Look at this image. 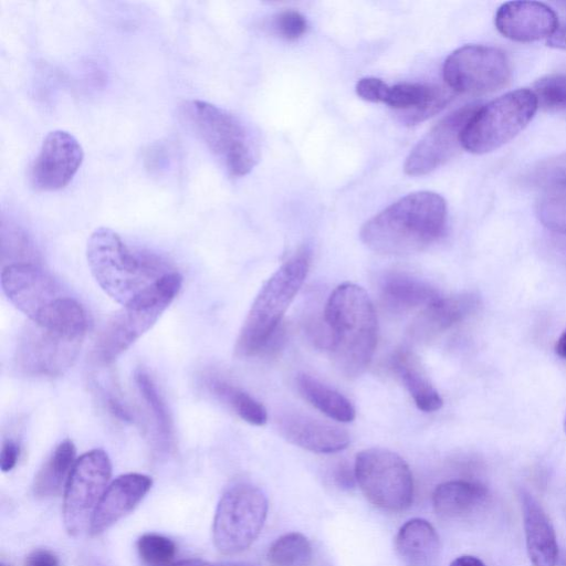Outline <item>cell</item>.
<instances>
[{"instance_id": "cell-1", "label": "cell", "mask_w": 566, "mask_h": 566, "mask_svg": "<svg viewBox=\"0 0 566 566\" xmlns=\"http://www.w3.org/2000/svg\"><path fill=\"white\" fill-rule=\"evenodd\" d=\"M446 221V200L432 191H417L370 218L360 230V239L374 252L408 255L437 241Z\"/></svg>"}, {"instance_id": "cell-2", "label": "cell", "mask_w": 566, "mask_h": 566, "mask_svg": "<svg viewBox=\"0 0 566 566\" xmlns=\"http://www.w3.org/2000/svg\"><path fill=\"white\" fill-rule=\"evenodd\" d=\"M86 258L96 283L122 306L139 300L174 271L160 256L132 250L117 232L106 227L90 235Z\"/></svg>"}, {"instance_id": "cell-3", "label": "cell", "mask_w": 566, "mask_h": 566, "mask_svg": "<svg viewBox=\"0 0 566 566\" xmlns=\"http://www.w3.org/2000/svg\"><path fill=\"white\" fill-rule=\"evenodd\" d=\"M333 364L347 378L369 365L377 345V316L367 292L354 283L338 285L324 311Z\"/></svg>"}, {"instance_id": "cell-4", "label": "cell", "mask_w": 566, "mask_h": 566, "mask_svg": "<svg viewBox=\"0 0 566 566\" xmlns=\"http://www.w3.org/2000/svg\"><path fill=\"white\" fill-rule=\"evenodd\" d=\"M1 287L30 322L67 334L85 336L87 315L48 272L35 263L7 264Z\"/></svg>"}, {"instance_id": "cell-5", "label": "cell", "mask_w": 566, "mask_h": 566, "mask_svg": "<svg viewBox=\"0 0 566 566\" xmlns=\"http://www.w3.org/2000/svg\"><path fill=\"white\" fill-rule=\"evenodd\" d=\"M308 268V252L300 251L263 284L237 338L234 353L238 357H250L263 352L303 285Z\"/></svg>"}, {"instance_id": "cell-6", "label": "cell", "mask_w": 566, "mask_h": 566, "mask_svg": "<svg viewBox=\"0 0 566 566\" xmlns=\"http://www.w3.org/2000/svg\"><path fill=\"white\" fill-rule=\"evenodd\" d=\"M182 115L229 175L242 177L256 165L259 154L255 142L238 116L201 99L187 102Z\"/></svg>"}, {"instance_id": "cell-7", "label": "cell", "mask_w": 566, "mask_h": 566, "mask_svg": "<svg viewBox=\"0 0 566 566\" xmlns=\"http://www.w3.org/2000/svg\"><path fill=\"white\" fill-rule=\"evenodd\" d=\"M181 275L172 271L136 302L123 306L106 323L93 349L98 364H111L158 321L178 295Z\"/></svg>"}, {"instance_id": "cell-8", "label": "cell", "mask_w": 566, "mask_h": 566, "mask_svg": "<svg viewBox=\"0 0 566 566\" xmlns=\"http://www.w3.org/2000/svg\"><path fill=\"white\" fill-rule=\"evenodd\" d=\"M538 107L532 90L511 91L478 107L461 134V146L472 154L491 153L520 134Z\"/></svg>"}, {"instance_id": "cell-9", "label": "cell", "mask_w": 566, "mask_h": 566, "mask_svg": "<svg viewBox=\"0 0 566 566\" xmlns=\"http://www.w3.org/2000/svg\"><path fill=\"white\" fill-rule=\"evenodd\" d=\"M268 514V499L256 486L238 483L221 496L212 525L217 549L226 555L245 551L259 536Z\"/></svg>"}, {"instance_id": "cell-10", "label": "cell", "mask_w": 566, "mask_h": 566, "mask_svg": "<svg viewBox=\"0 0 566 566\" xmlns=\"http://www.w3.org/2000/svg\"><path fill=\"white\" fill-rule=\"evenodd\" d=\"M354 470L364 495L377 507L400 512L411 505L412 473L397 453L382 448L363 450L356 455Z\"/></svg>"}, {"instance_id": "cell-11", "label": "cell", "mask_w": 566, "mask_h": 566, "mask_svg": "<svg viewBox=\"0 0 566 566\" xmlns=\"http://www.w3.org/2000/svg\"><path fill=\"white\" fill-rule=\"evenodd\" d=\"M111 474V460L101 449L87 451L76 459L64 488L63 521L70 535L76 536L90 528Z\"/></svg>"}, {"instance_id": "cell-12", "label": "cell", "mask_w": 566, "mask_h": 566, "mask_svg": "<svg viewBox=\"0 0 566 566\" xmlns=\"http://www.w3.org/2000/svg\"><path fill=\"white\" fill-rule=\"evenodd\" d=\"M512 66L500 49L468 44L453 51L443 64V78L448 87L463 94H485L505 86Z\"/></svg>"}, {"instance_id": "cell-13", "label": "cell", "mask_w": 566, "mask_h": 566, "mask_svg": "<svg viewBox=\"0 0 566 566\" xmlns=\"http://www.w3.org/2000/svg\"><path fill=\"white\" fill-rule=\"evenodd\" d=\"M83 338L30 322L18 339L15 366L28 376H60L74 364Z\"/></svg>"}, {"instance_id": "cell-14", "label": "cell", "mask_w": 566, "mask_h": 566, "mask_svg": "<svg viewBox=\"0 0 566 566\" xmlns=\"http://www.w3.org/2000/svg\"><path fill=\"white\" fill-rule=\"evenodd\" d=\"M84 159V151L71 133L50 132L30 169V181L39 191H56L66 187Z\"/></svg>"}, {"instance_id": "cell-15", "label": "cell", "mask_w": 566, "mask_h": 566, "mask_svg": "<svg viewBox=\"0 0 566 566\" xmlns=\"http://www.w3.org/2000/svg\"><path fill=\"white\" fill-rule=\"evenodd\" d=\"M476 108L475 105H465L436 124L406 158L405 172L409 176L427 175L450 159L461 145V134Z\"/></svg>"}, {"instance_id": "cell-16", "label": "cell", "mask_w": 566, "mask_h": 566, "mask_svg": "<svg viewBox=\"0 0 566 566\" xmlns=\"http://www.w3.org/2000/svg\"><path fill=\"white\" fill-rule=\"evenodd\" d=\"M494 22L502 35L516 42H534L548 38L558 28L555 11L536 1L503 3L495 13Z\"/></svg>"}, {"instance_id": "cell-17", "label": "cell", "mask_w": 566, "mask_h": 566, "mask_svg": "<svg viewBox=\"0 0 566 566\" xmlns=\"http://www.w3.org/2000/svg\"><path fill=\"white\" fill-rule=\"evenodd\" d=\"M151 479L142 473L117 476L105 490L93 513L90 533L99 535L128 514L151 488Z\"/></svg>"}, {"instance_id": "cell-18", "label": "cell", "mask_w": 566, "mask_h": 566, "mask_svg": "<svg viewBox=\"0 0 566 566\" xmlns=\"http://www.w3.org/2000/svg\"><path fill=\"white\" fill-rule=\"evenodd\" d=\"M525 544L532 566H557L559 551L554 526L537 499L520 492Z\"/></svg>"}, {"instance_id": "cell-19", "label": "cell", "mask_w": 566, "mask_h": 566, "mask_svg": "<svg viewBox=\"0 0 566 566\" xmlns=\"http://www.w3.org/2000/svg\"><path fill=\"white\" fill-rule=\"evenodd\" d=\"M279 431L289 442L316 453L338 452L349 444L347 431L301 413L282 416Z\"/></svg>"}, {"instance_id": "cell-20", "label": "cell", "mask_w": 566, "mask_h": 566, "mask_svg": "<svg viewBox=\"0 0 566 566\" xmlns=\"http://www.w3.org/2000/svg\"><path fill=\"white\" fill-rule=\"evenodd\" d=\"M479 305V296L471 292L439 296L411 323L410 337L419 342L431 339L470 316Z\"/></svg>"}, {"instance_id": "cell-21", "label": "cell", "mask_w": 566, "mask_h": 566, "mask_svg": "<svg viewBox=\"0 0 566 566\" xmlns=\"http://www.w3.org/2000/svg\"><path fill=\"white\" fill-rule=\"evenodd\" d=\"M450 88L420 83L389 86L385 104L402 112L408 125H416L439 113L452 99Z\"/></svg>"}, {"instance_id": "cell-22", "label": "cell", "mask_w": 566, "mask_h": 566, "mask_svg": "<svg viewBox=\"0 0 566 566\" xmlns=\"http://www.w3.org/2000/svg\"><path fill=\"white\" fill-rule=\"evenodd\" d=\"M396 548L405 566H438L439 536L423 518L409 520L400 527Z\"/></svg>"}, {"instance_id": "cell-23", "label": "cell", "mask_w": 566, "mask_h": 566, "mask_svg": "<svg viewBox=\"0 0 566 566\" xmlns=\"http://www.w3.org/2000/svg\"><path fill=\"white\" fill-rule=\"evenodd\" d=\"M439 296V292L427 282L406 273H390L380 283L382 305L394 313H406L426 307Z\"/></svg>"}, {"instance_id": "cell-24", "label": "cell", "mask_w": 566, "mask_h": 566, "mask_svg": "<svg viewBox=\"0 0 566 566\" xmlns=\"http://www.w3.org/2000/svg\"><path fill=\"white\" fill-rule=\"evenodd\" d=\"M391 365L418 409L423 412H433L442 407L441 396L430 382L419 358L411 350L407 348L396 350Z\"/></svg>"}, {"instance_id": "cell-25", "label": "cell", "mask_w": 566, "mask_h": 566, "mask_svg": "<svg viewBox=\"0 0 566 566\" xmlns=\"http://www.w3.org/2000/svg\"><path fill=\"white\" fill-rule=\"evenodd\" d=\"M488 496V489L479 482L453 480L443 482L434 489L432 505L438 515L454 518L473 512Z\"/></svg>"}, {"instance_id": "cell-26", "label": "cell", "mask_w": 566, "mask_h": 566, "mask_svg": "<svg viewBox=\"0 0 566 566\" xmlns=\"http://www.w3.org/2000/svg\"><path fill=\"white\" fill-rule=\"evenodd\" d=\"M296 386L302 397L328 418L339 422H350L356 411L352 402L340 392L307 374L296 377Z\"/></svg>"}, {"instance_id": "cell-27", "label": "cell", "mask_w": 566, "mask_h": 566, "mask_svg": "<svg viewBox=\"0 0 566 566\" xmlns=\"http://www.w3.org/2000/svg\"><path fill=\"white\" fill-rule=\"evenodd\" d=\"M75 461L73 442L66 439L59 443L34 476V494L39 497L59 494L65 488Z\"/></svg>"}, {"instance_id": "cell-28", "label": "cell", "mask_w": 566, "mask_h": 566, "mask_svg": "<svg viewBox=\"0 0 566 566\" xmlns=\"http://www.w3.org/2000/svg\"><path fill=\"white\" fill-rule=\"evenodd\" d=\"M136 387L151 415L157 447L163 452H169L174 443V424L168 407L159 392L155 381L143 369L134 376Z\"/></svg>"}, {"instance_id": "cell-29", "label": "cell", "mask_w": 566, "mask_h": 566, "mask_svg": "<svg viewBox=\"0 0 566 566\" xmlns=\"http://www.w3.org/2000/svg\"><path fill=\"white\" fill-rule=\"evenodd\" d=\"M206 386L210 392L227 403L243 421L253 426L266 423V409L244 390L216 376L208 377Z\"/></svg>"}, {"instance_id": "cell-30", "label": "cell", "mask_w": 566, "mask_h": 566, "mask_svg": "<svg viewBox=\"0 0 566 566\" xmlns=\"http://www.w3.org/2000/svg\"><path fill=\"white\" fill-rule=\"evenodd\" d=\"M526 182L551 197L566 196V153L538 163L526 175Z\"/></svg>"}, {"instance_id": "cell-31", "label": "cell", "mask_w": 566, "mask_h": 566, "mask_svg": "<svg viewBox=\"0 0 566 566\" xmlns=\"http://www.w3.org/2000/svg\"><path fill=\"white\" fill-rule=\"evenodd\" d=\"M311 556L308 539L296 532L279 537L268 551V560L272 566H306Z\"/></svg>"}, {"instance_id": "cell-32", "label": "cell", "mask_w": 566, "mask_h": 566, "mask_svg": "<svg viewBox=\"0 0 566 566\" xmlns=\"http://www.w3.org/2000/svg\"><path fill=\"white\" fill-rule=\"evenodd\" d=\"M137 551L146 566H169L176 556V544L168 537L147 533L137 541Z\"/></svg>"}, {"instance_id": "cell-33", "label": "cell", "mask_w": 566, "mask_h": 566, "mask_svg": "<svg viewBox=\"0 0 566 566\" xmlns=\"http://www.w3.org/2000/svg\"><path fill=\"white\" fill-rule=\"evenodd\" d=\"M537 103L545 109H566V73L551 74L533 85Z\"/></svg>"}, {"instance_id": "cell-34", "label": "cell", "mask_w": 566, "mask_h": 566, "mask_svg": "<svg viewBox=\"0 0 566 566\" xmlns=\"http://www.w3.org/2000/svg\"><path fill=\"white\" fill-rule=\"evenodd\" d=\"M537 217L546 228L566 234V196L542 200L537 207Z\"/></svg>"}, {"instance_id": "cell-35", "label": "cell", "mask_w": 566, "mask_h": 566, "mask_svg": "<svg viewBox=\"0 0 566 566\" xmlns=\"http://www.w3.org/2000/svg\"><path fill=\"white\" fill-rule=\"evenodd\" d=\"M273 28L282 38L295 40L304 34L307 22L298 11L285 10L275 15Z\"/></svg>"}, {"instance_id": "cell-36", "label": "cell", "mask_w": 566, "mask_h": 566, "mask_svg": "<svg viewBox=\"0 0 566 566\" xmlns=\"http://www.w3.org/2000/svg\"><path fill=\"white\" fill-rule=\"evenodd\" d=\"M389 85L377 77H364L356 84V93L365 101L384 103Z\"/></svg>"}, {"instance_id": "cell-37", "label": "cell", "mask_w": 566, "mask_h": 566, "mask_svg": "<svg viewBox=\"0 0 566 566\" xmlns=\"http://www.w3.org/2000/svg\"><path fill=\"white\" fill-rule=\"evenodd\" d=\"M102 391L105 405L115 418L123 422L134 421V415L113 389L103 388Z\"/></svg>"}, {"instance_id": "cell-38", "label": "cell", "mask_w": 566, "mask_h": 566, "mask_svg": "<svg viewBox=\"0 0 566 566\" xmlns=\"http://www.w3.org/2000/svg\"><path fill=\"white\" fill-rule=\"evenodd\" d=\"M20 454V448L18 443L11 439L6 440L2 443L0 453V468L3 472L11 471L18 461Z\"/></svg>"}, {"instance_id": "cell-39", "label": "cell", "mask_w": 566, "mask_h": 566, "mask_svg": "<svg viewBox=\"0 0 566 566\" xmlns=\"http://www.w3.org/2000/svg\"><path fill=\"white\" fill-rule=\"evenodd\" d=\"M24 566H60L57 557L48 549H36L30 553Z\"/></svg>"}, {"instance_id": "cell-40", "label": "cell", "mask_w": 566, "mask_h": 566, "mask_svg": "<svg viewBox=\"0 0 566 566\" xmlns=\"http://www.w3.org/2000/svg\"><path fill=\"white\" fill-rule=\"evenodd\" d=\"M336 483L343 489H352L355 485V470H352L347 463H339L334 471Z\"/></svg>"}, {"instance_id": "cell-41", "label": "cell", "mask_w": 566, "mask_h": 566, "mask_svg": "<svg viewBox=\"0 0 566 566\" xmlns=\"http://www.w3.org/2000/svg\"><path fill=\"white\" fill-rule=\"evenodd\" d=\"M547 45L554 49L566 50V23L558 25L556 31L548 38Z\"/></svg>"}, {"instance_id": "cell-42", "label": "cell", "mask_w": 566, "mask_h": 566, "mask_svg": "<svg viewBox=\"0 0 566 566\" xmlns=\"http://www.w3.org/2000/svg\"><path fill=\"white\" fill-rule=\"evenodd\" d=\"M450 566H485V564L476 556L462 555L453 559Z\"/></svg>"}, {"instance_id": "cell-43", "label": "cell", "mask_w": 566, "mask_h": 566, "mask_svg": "<svg viewBox=\"0 0 566 566\" xmlns=\"http://www.w3.org/2000/svg\"><path fill=\"white\" fill-rule=\"evenodd\" d=\"M555 353L566 359V329L562 333V335L558 337L556 345H555Z\"/></svg>"}, {"instance_id": "cell-44", "label": "cell", "mask_w": 566, "mask_h": 566, "mask_svg": "<svg viewBox=\"0 0 566 566\" xmlns=\"http://www.w3.org/2000/svg\"><path fill=\"white\" fill-rule=\"evenodd\" d=\"M169 566H210V565L201 559H187V560L178 562L176 564H171Z\"/></svg>"}, {"instance_id": "cell-45", "label": "cell", "mask_w": 566, "mask_h": 566, "mask_svg": "<svg viewBox=\"0 0 566 566\" xmlns=\"http://www.w3.org/2000/svg\"><path fill=\"white\" fill-rule=\"evenodd\" d=\"M210 566H258V565L252 564V563H245V562H230V563H221V564H216V565H210Z\"/></svg>"}, {"instance_id": "cell-46", "label": "cell", "mask_w": 566, "mask_h": 566, "mask_svg": "<svg viewBox=\"0 0 566 566\" xmlns=\"http://www.w3.org/2000/svg\"><path fill=\"white\" fill-rule=\"evenodd\" d=\"M557 4H558V7H559L563 11H565V12H566V1L558 2Z\"/></svg>"}, {"instance_id": "cell-47", "label": "cell", "mask_w": 566, "mask_h": 566, "mask_svg": "<svg viewBox=\"0 0 566 566\" xmlns=\"http://www.w3.org/2000/svg\"><path fill=\"white\" fill-rule=\"evenodd\" d=\"M564 429H565V432H566V417H565V420H564Z\"/></svg>"}, {"instance_id": "cell-48", "label": "cell", "mask_w": 566, "mask_h": 566, "mask_svg": "<svg viewBox=\"0 0 566 566\" xmlns=\"http://www.w3.org/2000/svg\"><path fill=\"white\" fill-rule=\"evenodd\" d=\"M0 566H7V565H6V564H3V563H1V565H0Z\"/></svg>"}]
</instances>
